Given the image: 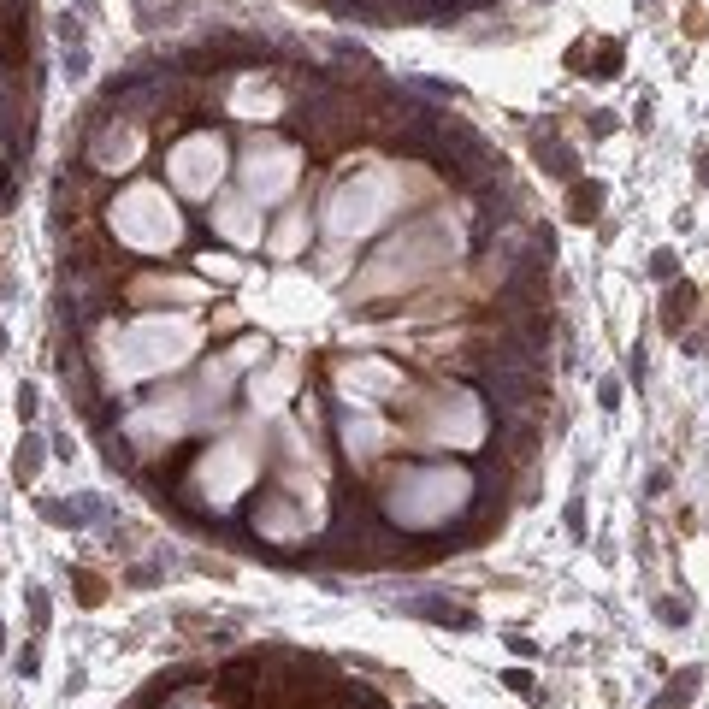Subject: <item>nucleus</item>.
Segmentation results:
<instances>
[{
    "mask_svg": "<svg viewBox=\"0 0 709 709\" xmlns=\"http://www.w3.org/2000/svg\"><path fill=\"white\" fill-rule=\"evenodd\" d=\"M243 178H249V190H255L260 201H272V195L290 190V178H296V154H284V148H255L249 166H243Z\"/></svg>",
    "mask_w": 709,
    "mask_h": 709,
    "instance_id": "obj_6",
    "label": "nucleus"
},
{
    "mask_svg": "<svg viewBox=\"0 0 709 709\" xmlns=\"http://www.w3.org/2000/svg\"><path fill=\"white\" fill-rule=\"evenodd\" d=\"M166 709H213V698H195V692H190V698H172Z\"/></svg>",
    "mask_w": 709,
    "mask_h": 709,
    "instance_id": "obj_13",
    "label": "nucleus"
},
{
    "mask_svg": "<svg viewBox=\"0 0 709 709\" xmlns=\"http://www.w3.org/2000/svg\"><path fill=\"white\" fill-rule=\"evenodd\" d=\"M461 497H467V479L461 473H408L402 485H396V520H408V526H426V520H444L450 509H461Z\"/></svg>",
    "mask_w": 709,
    "mask_h": 709,
    "instance_id": "obj_3",
    "label": "nucleus"
},
{
    "mask_svg": "<svg viewBox=\"0 0 709 709\" xmlns=\"http://www.w3.org/2000/svg\"><path fill=\"white\" fill-rule=\"evenodd\" d=\"M390 207V178L385 172H367V178H355L349 190H337V201H331V225L349 237V231H373L379 219H385Z\"/></svg>",
    "mask_w": 709,
    "mask_h": 709,
    "instance_id": "obj_4",
    "label": "nucleus"
},
{
    "mask_svg": "<svg viewBox=\"0 0 709 709\" xmlns=\"http://www.w3.org/2000/svg\"><path fill=\"white\" fill-rule=\"evenodd\" d=\"M36 467H42V444H36V438H24V450H18V473L30 479Z\"/></svg>",
    "mask_w": 709,
    "mask_h": 709,
    "instance_id": "obj_11",
    "label": "nucleus"
},
{
    "mask_svg": "<svg viewBox=\"0 0 709 709\" xmlns=\"http://www.w3.org/2000/svg\"><path fill=\"white\" fill-rule=\"evenodd\" d=\"M704 184H709V154H704Z\"/></svg>",
    "mask_w": 709,
    "mask_h": 709,
    "instance_id": "obj_14",
    "label": "nucleus"
},
{
    "mask_svg": "<svg viewBox=\"0 0 709 709\" xmlns=\"http://www.w3.org/2000/svg\"><path fill=\"white\" fill-rule=\"evenodd\" d=\"M219 166H225V148H219L213 136H195V142H184V148L172 154V178L190 195L213 190V184H219Z\"/></svg>",
    "mask_w": 709,
    "mask_h": 709,
    "instance_id": "obj_5",
    "label": "nucleus"
},
{
    "mask_svg": "<svg viewBox=\"0 0 709 709\" xmlns=\"http://www.w3.org/2000/svg\"><path fill=\"white\" fill-rule=\"evenodd\" d=\"M597 207H603V190L597 184H574V219H597Z\"/></svg>",
    "mask_w": 709,
    "mask_h": 709,
    "instance_id": "obj_10",
    "label": "nucleus"
},
{
    "mask_svg": "<svg viewBox=\"0 0 709 709\" xmlns=\"http://www.w3.org/2000/svg\"><path fill=\"white\" fill-rule=\"evenodd\" d=\"M219 225H225L231 237H243V243L260 237V219H249V201H225V207H219Z\"/></svg>",
    "mask_w": 709,
    "mask_h": 709,
    "instance_id": "obj_8",
    "label": "nucleus"
},
{
    "mask_svg": "<svg viewBox=\"0 0 709 709\" xmlns=\"http://www.w3.org/2000/svg\"><path fill=\"white\" fill-rule=\"evenodd\" d=\"M113 231L136 243V249H172L178 243V213H172V201L160 190H130L119 207H113Z\"/></svg>",
    "mask_w": 709,
    "mask_h": 709,
    "instance_id": "obj_1",
    "label": "nucleus"
},
{
    "mask_svg": "<svg viewBox=\"0 0 709 709\" xmlns=\"http://www.w3.org/2000/svg\"><path fill=\"white\" fill-rule=\"evenodd\" d=\"M650 272H656V278H674V249H656V255H650Z\"/></svg>",
    "mask_w": 709,
    "mask_h": 709,
    "instance_id": "obj_12",
    "label": "nucleus"
},
{
    "mask_svg": "<svg viewBox=\"0 0 709 709\" xmlns=\"http://www.w3.org/2000/svg\"><path fill=\"white\" fill-rule=\"evenodd\" d=\"M692 302H698V290H692V284H680V290L668 296V331H680V320L692 314Z\"/></svg>",
    "mask_w": 709,
    "mask_h": 709,
    "instance_id": "obj_9",
    "label": "nucleus"
},
{
    "mask_svg": "<svg viewBox=\"0 0 709 709\" xmlns=\"http://www.w3.org/2000/svg\"><path fill=\"white\" fill-rule=\"evenodd\" d=\"M125 361H119V379H136V373H160V367H172V361H184V349H190V325L184 320H148L125 331Z\"/></svg>",
    "mask_w": 709,
    "mask_h": 709,
    "instance_id": "obj_2",
    "label": "nucleus"
},
{
    "mask_svg": "<svg viewBox=\"0 0 709 709\" xmlns=\"http://www.w3.org/2000/svg\"><path fill=\"white\" fill-rule=\"evenodd\" d=\"M136 154H142V130H101V142H95V166H101V172H130V166H136Z\"/></svg>",
    "mask_w": 709,
    "mask_h": 709,
    "instance_id": "obj_7",
    "label": "nucleus"
}]
</instances>
